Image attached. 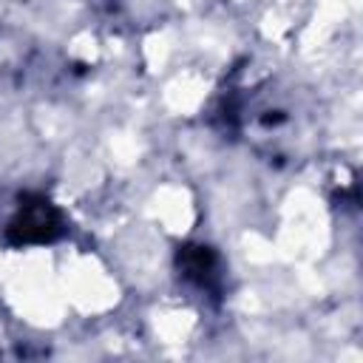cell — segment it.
I'll use <instances>...</instances> for the list:
<instances>
[{
  "mask_svg": "<svg viewBox=\"0 0 363 363\" xmlns=\"http://www.w3.org/2000/svg\"><path fill=\"white\" fill-rule=\"evenodd\" d=\"M60 235V213L45 199H28L9 224L11 244H40Z\"/></svg>",
  "mask_w": 363,
  "mask_h": 363,
  "instance_id": "6da1fadb",
  "label": "cell"
},
{
  "mask_svg": "<svg viewBox=\"0 0 363 363\" xmlns=\"http://www.w3.org/2000/svg\"><path fill=\"white\" fill-rule=\"evenodd\" d=\"M179 267L184 269V275H190L199 284H204L216 269V258H213V252L207 247H184L179 252Z\"/></svg>",
  "mask_w": 363,
  "mask_h": 363,
  "instance_id": "7a4b0ae2",
  "label": "cell"
}]
</instances>
